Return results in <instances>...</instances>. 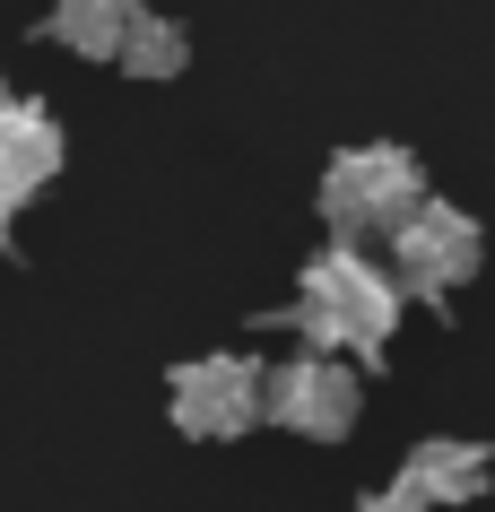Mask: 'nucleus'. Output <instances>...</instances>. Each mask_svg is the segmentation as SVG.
<instances>
[{
    "label": "nucleus",
    "instance_id": "39448f33",
    "mask_svg": "<svg viewBox=\"0 0 495 512\" xmlns=\"http://www.w3.org/2000/svg\"><path fill=\"white\" fill-rule=\"evenodd\" d=\"M357 374H348V356H287L261 391V417H278L287 434L304 443H339V434L357 426Z\"/></svg>",
    "mask_w": 495,
    "mask_h": 512
},
{
    "label": "nucleus",
    "instance_id": "9d476101",
    "mask_svg": "<svg viewBox=\"0 0 495 512\" xmlns=\"http://www.w3.org/2000/svg\"><path fill=\"white\" fill-rule=\"evenodd\" d=\"M357 512H426V504H409V495H400V486H383V495H365Z\"/></svg>",
    "mask_w": 495,
    "mask_h": 512
},
{
    "label": "nucleus",
    "instance_id": "1a4fd4ad",
    "mask_svg": "<svg viewBox=\"0 0 495 512\" xmlns=\"http://www.w3.org/2000/svg\"><path fill=\"white\" fill-rule=\"evenodd\" d=\"M183 61H192V35L174 27V18H157V9H139L131 44H122V70H131V79H174Z\"/></svg>",
    "mask_w": 495,
    "mask_h": 512
},
{
    "label": "nucleus",
    "instance_id": "423d86ee",
    "mask_svg": "<svg viewBox=\"0 0 495 512\" xmlns=\"http://www.w3.org/2000/svg\"><path fill=\"white\" fill-rule=\"evenodd\" d=\"M487 478H495V452H487V443H469V434H435V443H417V452H409L400 495L426 504V512H435V504H478Z\"/></svg>",
    "mask_w": 495,
    "mask_h": 512
},
{
    "label": "nucleus",
    "instance_id": "6e6552de",
    "mask_svg": "<svg viewBox=\"0 0 495 512\" xmlns=\"http://www.w3.org/2000/svg\"><path fill=\"white\" fill-rule=\"evenodd\" d=\"M131 27H139V0H53V44H70L87 61L122 53Z\"/></svg>",
    "mask_w": 495,
    "mask_h": 512
},
{
    "label": "nucleus",
    "instance_id": "9b49d317",
    "mask_svg": "<svg viewBox=\"0 0 495 512\" xmlns=\"http://www.w3.org/2000/svg\"><path fill=\"white\" fill-rule=\"evenodd\" d=\"M18 209H27V191H9V183H0V235L18 226Z\"/></svg>",
    "mask_w": 495,
    "mask_h": 512
},
{
    "label": "nucleus",
    "instance_id": "f8f14e48",
    "mask_svg": "<svg viewBox=\"0 0 495 512\" xmlns=\"http://www.w3.org/2000/svg\"><path fill=\"white\" fill-rule=\"evenodd\" d=\"M9 113H18V87H9V79H0V122H9Z\"/></svg>",
    "mask_w": 495,
    "mask_h": 512
},
{
    "label": "nucleus",
    "instance_id": "20e7f679",
    "mask_svg": "<svg viewBox=\"0 0 495 512\" xmlns=\"http://www.w3.org/2000/svg\"><path fill=\"white\" fill-rule=\"evenodd\" d=\"M487 261V235H478V217L452 209V200H426V209L391 235V278H400V296H452L469 287Z\"/></svg>",
    "mask_w": 495,
    "mask_h": 512
},
{
    "label": "nucleus",
    "instance_id": "f257e3e1",
    "mask_svg": "<svg viewBox=\"0 0 495 512\" xmlns=\"http://www.w3.org/2000/svg\"><path fill=\"white\" fill-rule=\"evenodd\" d=\"M287 322L313 339V356H383L391 330H400V278L357 252V243H330L304 261V287H296V313Z\"/></svg>",
    "mask_w": 495,
    "mask_h": 512
},
{
    "label": "nucleus",
    "instance_id": "0eeeda50",
    "mask_svg": "<svg viewBox=\"0 0 495 512\" xmlns=\"http://www.w3.org/2000/svg\"><path fill=\"white\" fill-rule=\"evenodd\" d=\"M53 174H61V122L44 105L18 96V113L0 122V183H9V191H35V183H53Z\"/></svg>",
    "mask_w": 495,
    "mask_h": 512
},
{
    "label": "nucleus",
    "instance_id": "f03ea898",
    "mask_svg": "<svg viewBox=\"0 0 495 512\" xmlns=\"http://www.w3.org/2000/svg\"><path fill=\"white\" fill-rule=\"evenodd\" d=\"M426 209V165L409 148H339L322 174V217L339 226V243H365V235H400L409 217Z\"/></svg>",
    "mask_w": 495,
    "mask_h": 512
},
{
    "label": "nucleus",
    "instance_id": "7ed1b4c3",
    "mask_svg": "<svg viewBox=\"0 0 495 512\" xmlns=\"http://www.w3.org/2000/svg\"><path fill=\"white\" fill-rule=\"evenodd\" d=\"M261 391H270V374L252 356H192V365L165 374L174 426L192 434V443H235V434H252L261 426Z\"/></svg>",
    "mask_w": 495,
    "mask_h": 512
}]
</instances>
